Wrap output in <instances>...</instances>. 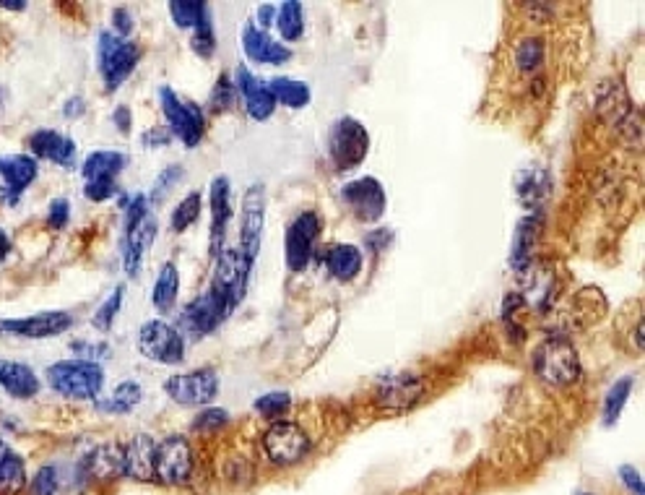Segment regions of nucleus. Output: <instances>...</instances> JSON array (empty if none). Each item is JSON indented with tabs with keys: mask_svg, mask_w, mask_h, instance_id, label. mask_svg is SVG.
<instances>
[{
	"mask_svg": "<svg viewBox=\"0 0 645 495\" xmlns=\"http://www.w3.org/2000/svg\"><path fill=\"white\" fill-rule=\"evenodd\" d=\"M232 102H235V84H232L227 73H224L222 79L214 84V89H211L209 113H214V115L224 113V110H229V107H232Z\"/></svg>",
	"mask_w": 645,
	"mask_h": 495,
	"instance_id": "79ce46f5",
	"label": "nucleus"
},
{
	"mask_svg": "<svg viewBox=\"0 0 645 495\" xmlns=\"http://www.w3.org/2000/svg\"><path fill=\"white\" fill-rule=\"evenodd\" d=\"M47 383L55 394L76 402H97L105 389V370L94 360H60L47 368Z\"/></svg>",
	"mask_w": 645,
	"mask_h": 495,
	"instance_id": "f03ea898",
	"label": "nucleus"
},
{
	"mask_svg": "<svg viewBox=\"0 0 645 495\" xmlns=\"http://www.w3.org/2000/svg\"><path fill=\"white\" fill-rule=\"evenodd\" d=\"M362 264H365L362 261V251L352 243L333 245L326 256L328 274L333 279H339V282H354L359 277V271H362Z\"/></svg>",
	"mask_w": 645,
	"mask_h": 495,
	"instance_id": "c85d7f7f",
	"label": "nucleus"
},
{
	"mask_svg": "<svg viewBox=\"0 0 645 495\" xmlns=\"http://www.w3.org/2000/svg\"><path fill=\"white\" fill-rule=\"evenodd\" d=\"M128 167V154L115 149H99L84 159L81 175H84V196L94 204L107 201L118 191V175Z\"/></svg>",
	"mask_w": 645,
	"mask_h": 495,
	"instance_id": "6e6552de",
	"label": "nucleus"
},
{
	"mask_svg": "<svg viewBox=\"0 0 645 495\" xmlns=\"http://www.w3.org/2000/svg\"><path fill=\"white\" fill-rule=\"evenodd\" d=\"M154 462H157V441L146 433L131 438V443L125 446V475L138 482L157 480Z\"/></svg>",
	"mask_w": 645,
	"mask_h": 495,
	"instance_id": "b1692460",
	"label": "nucleus"
},
{
	"mask_svg": "<svg viewBox=\"0 0 645 495\" xmlns=\"http://www.w3.org/2000/svg\"><path fill=\"white\" fill-rule=\"evenodd\" d=\"M0 389L14 399H32L40 394V378L27 363L0 360Z\"/></svg>",
	"mask_w": 645,
	"mask_h": 495,
	"instance_id": "a878e982",
	"label": "nucleus"
},
{
	"mask_svg": "<svg viewBox=\"0 0 645 495\" xmlns=\"http://www.w3.org/2000/svg\"><path fill=\"white\" fill-rule=\"evenodd\" d=\"M47 222H50L53 230H63L71 222V204H68V198H55L50 209H47Z\"/></svg>",
	"mask_w": 645,
	"mask_h": 495,
	"instance_id": "de8ad7c7",
	"label": "nucleus"
},
{
	"mask_svg": "<svg viewBox=\"0 0 645 495\" xmlns=\"http://www.w3.org/2000/svg\"><path fill=\"white\" fill-rule=\"evenodd\" d=\"M268 89L274 94L276 105L292 107V110H300L310 102V86L300 79H287V76H279V79L268 81Z\"/></svg>",
	"mask_w": 645,
	"mask_h": 495,
	"instance_id": "f704fd0d",
	"label": "nucleus"
},
{
	"mask_svg": "<svg viewBox=\"0 0 645 495\" xmlns=\"http://www.w3.org/2000/svg\"><path fill=\"white\" fill-rule=\"evenodd\" d=\"M424 381L417 373H393L380 383V402L388 410H411L422 399Z\"/></svg>",
	"mask_w": 645,
	"mask_h": 495,
	"instance_id": "aec40b11",
	"label": "nucleus"
},
{
	"mask_svg": "<svg viewBox=\"0 0 645 495\" xmlns=\"http://www.w3.org/2000/svg\"><path fill=\"white\" fill-rule=\"evenodd\" d=\"M138 402H141V386L136 381H123L112 389L107 399H97L94 407L99 412H110V415H128Z\"/></svg>",
	"mask_w": 645,
	"mask_h": 495,
	"instance_id": "72a5a7b5",
	"label": "nucleus"
},
{
	"mask_svg": "<svg viewBox=\"0 0 645 495\" xmlns=\"http://www.w3.org/2000/svg\"><path fill=\"white\" fill-rule=\"evenodd\" d=\"M180 295V271L175 264H164L154 282V292H151V303L159 313H170Z\"/></svg>",
	"mask_w": 645,
	"mask_h": 495,
	"instance_id": "7c9ffc66",
	"label": "nucleus"
},
{
	"mask_svg": "<svg viewBox=\"0 0 645 495\" xmlns=\"http://www.w3.org/2000/svg\"><path fill=\"white\" fill-rule=\"evenodd\" d=\"M60 477L55 467H42L32 482V495H58Z\"/></svg>",
	"mask_w": 645,
	"mask_h": 495,
	"instance_id": "c03bdc74",
	"label": "nucleus"
},
{
	"mask_svg": "<svg viewBox=\"0 0 645 495\" xmlns=\"http://www.w3.org/2000/svg\"><path fill=\"white\" fill-rule=\"evenodd\" d=\"M183 167L180 165H172L167 167V170L162 172L157 178V185H154V191H151V201H159V198H164V193H170L172 188H175L177 183H180V178H183Z\"/></svg>",
	"mask_w": 645,
	"mask_h": 495,
	"instance_id": "49530a36",
	"label": "nucleus"
},
{
	"mask_svg": "<svg viewBox=\"0 0 645 495\" xmlns=\"http://www.w3.org/2000/svg\"><path fill=\"white\" fill-rule=\"evenodd\" d=\"M123 271L125 277L136 279L151 243L157 238V219L149 212L146 196L123 198Z\"/></svg>",
	"mask_w": 645,
	"mask_h": 495,
	"instance_id": "f257e3e1",
	"label": "nucleus"
},
{
	"mask_svg": "<svg viewBox=\"0 0 645 495\" xmlns=\"http://www.w3.org/2000/svg\"><path fill=\"white\" fill-rule=\"evenodd\" d=\"M515 193L523 201V206L528 209H539L549 196V175L547 170L541 167H523L518 175H515Z\"/></svg>",
	"mask_w": 645,
	"mask_h": 495,
	"instance_id": "cd10ccee",
	"label": "nucleus"
},
{
	"mask_svg": "<svg viewBox=\"0 0 645 495\" xmlns=\"http://www.w3.org/2000/svg\"><path fill=\"white\" fill-rule=\"evenodd\" d=\"M73 326V316L68 311H45L27 318H3L0 334L24 339H50L58 337Z\"/></svg>",
	"mask_w": 645,
	"mask_h": 495,
	"instance_id": "f3484780",
	"label": "nucleus"
},
{
	"mask_svg": "<svg viewBox=\"0 0 645 495\" xmlns=\"http://www.w3.org/2000/svg\"><path fill=\"white\" fill-rule=\"evenodd\" d=\"M112 120H115V126H118L120 133H131V110L125 105H120L115 113H112Z\"/></svg>",
	"mask_w": 645,
	"mask_h": 495,
	"instance_id": "3c124183",
	"label": "nucleus"
},
{
	"mask_svg": "<svg viewBox=\"0 0 645 495\" xmlns=\"http://www.w3.org/2000/svg\"><path fill=\"white\" fill-rule=\"evenodd\" d=\"M37 159L27 157V154H6L0 157V178L6 183L8 198H19L27 191L29 185L37 178Z\"/></svg>",
	"mask_w": 645,
	"mask_h": 495,
	"instance_id": "393cba45",
	"label": "nucleus"
},
{
	"mask_svg": "<svg viewBox=\"0 0 645 495\" xmlns=\"http://www.w3.org/2000/svg\"><path fill=\"white\" fill-rule=\"evenodd\" d=\"M29 149L37 159H47L53 165L71 167L73 159H76V144H73L71 136L66 133H58L53 128H42V131H34L29 136Z\"/></svg>",
	"mask_w": 645,
	"mask_h": 495,
	"instance_id": "5701e85b",
	"label": "nucleus"
},
{
	"mask_svg": "<svg viewBox=\"0 0 645 495\" xmlns=\"http://www.w3.org/2000/svg\"><path fill=\"white\" fill-rule=\"evenodd\" d=\"M367 152H370V133L357 118L344 115L333 123L328 133V157L336 170H354L365 162Z\"/></svg>",
	"mask_w": 645,
	"mask_h": 495,
	"instance_id": "0eeeda50",
	"label": "nucleus"
},
{
	"mask_svg": "<svg viewBox=\"0 0 645 495\" xmlns=\"http://www.w3.org/2000/svg\"><path fill=\"white\" fill-rule=\"evenodd\" d=\"M539 214H526L515 227L513 248H510V266L515 271H526L536 251V240H539Z\"/></svg>",
	"mask_w": 645,
	"mask_h": 495,
	"instance_id": "bb28decb",
	"label": "nucleus"
},
{
	"mask_svg": "<svg viewBox=\"0 0 645 495\" xmlns=\"http://www.w3.org/2000/svg\"><path fill=\"white\" fill-rule=\"evenodd\" d=\"M266 185L255 183L250 185L245 196H242L240 209V251L248 258L250 264H255V258L261 253V238L263 227H266Z\"/></svg>",
	"mask_w": 645,
	"mask_h": 495,
	"instance_id": "f8f14e48",
	"label": "nucleus"
},
{
	"mask_svg": "<svg viewBox=\"0 0 645 495\" xmlns=\"http://www.w3.org/2000/svg\"><path fill=\"white\" fill-rule=\"evenodd\" d=\"M544 63V42L539 37H528L515 47V66L521 73H534Z\"/></svg>",
	"mask_w": 645,
	"mask_h": 495,
	"instance_id": "ea45409f",
	"label": "nucleus"
},
{
	"mask_svg": "<svg viewBox=\"0 0 645 495\" xmlns=\"http://www.w3.org/2000/svg\"><path fill=\"white\" fill-rule=\"evenodd\" d=\"M632 386H635V378L632 376H619L617 381L609 386L604 396V412H601V423L604 428H614L619 423V417L625 412L627 402H630Z\"/></svg>",
	"mask_w": 645,
	"mask_h": 495,
	"instance_id": "2f4dec72",
	"label": "nucleus"
},
{
	"mask_svg": "<svg viewBox=\"0 0 645 495\" xmlns=\"http://www.w3.org/2000/svg\"><path fill=\"white\" fill-rule=\"evenodd\" d=\"M8 253H11V240H8L6 230L0 227V261H6Z\"/></svg>",
	"mask_w": 645,
	"mask_h": 495,
	"instance_id": "864d4df0",
	"label": "nucleus"
},
{
	"mask_svg": "<svg viewBox=\"0 0 645 495\" xmlns=\"http://www.w3.org/2000/svg\"><path fill=\"white\" fill-rule=\"evenodd\" d=\"M276 11H279V8L271 6V3H263V6L258 8V21H261V27H271V21L276 19Z\"/></svg>",
	"mask_w": 645,
	"mask_h": 495,
	"instance_id": "603ef678",
	"label": "nucleus"
},
{
	"mask_svg": "<svg viewBox=\"0 0 645 495\" xmlns=\"http://www.w3.org/2000/svg\"><path fill=\"white\" fill-rule=\"evenodd\" d=\"M320 235V217L315 212H302L287 227L284 238V258H287L289 271H305L313 261L315 240Z\"/></svg>",
	"mask_w": 645,
	"mask_h": 495,
	"instance_id": "2eb2a0df",
	"label": "nucleus"
},
{
	"mask_svg": "<svg viewBox=\"0 0 645 495\" xmlns=\"http://www.w3.org/2000/svg\"><path fill=\"white\" fill-rule=\"evenodd\" d=\"M292 404V394L289 391H268V394L255 399V410L263 417H281Z\"/></svg>",
	"mask_w": 645,
	"mask_h": 495,
	"instance_id": "a19ab883",
	"label": "nucleus"
},
{
	"mask_svg": "<svg viewBox=\"0 0 645 495\" xmlns=\"http://www.w3.org/2000/svg\"><path fill=\"white\" fill-rule=\"evenodd\" d=\"M619 480L625 482V488L632 490V495H645V485L640 480V472L632 464H625V467H619Z\"/></svg>",
	"mask_w": 645,
	"mask_h": 495,
	"instance_id": "09e8293b",
	"label": "nucleus"
},
{
	"mask_svg": "<svg viewBox=\"0 0 645 495\" xmlns=\"http://www.w3.org/2000/svg\"><path fill=\"white\" fill-rule=\"evenodd\" d=\"M159 102H162L164 118L170 123V131L188 149H196L203 141V133H206V113L201 110V105L190 102V99L188 102L180 99L170 86H159Z\"/></svg>",
	"mask_w": 645,
	"mask_h": 495,
	"instance_id": "1a4fd4ad",
	"label": "nucleus"
},
{
	"mask_svg": "<svg viewBox=\"0 0 645 495\" xmlns=\"http://www.w3.org/2000/svg\"><path fill=\"white\" fill-rule=\"evenodd\" d=\"M635 342H638V350H643V321H638V326H635Z\"/></svg>",
	"mask_w": 645,
	"mask_h": 495,
	"instance_id": "4d7b16f0",
	"label": "nucleus"
},
{
	"mask_svg": "<svg viewBox=\"0 0 645 495\" xmlns=\"http://www.w3.org/2000/svg\"><path fill=\"white\" fill-rule=\"evenodd\" d=\"M123 300H125V284H118V287L110 292V297H107L105 303L99 305L97 313L92 316L94 329L110 331L112 324H115V318H118L120 308H123Z\"/></svg>",
	"mask_w": 645,
	"mask_h": 495,
	"instance_id": "58836bf2",
	"label": "nucleus"
},
{
	"mask_svg": "<svg viewBox=\"0 0 645 495\" xmlns=\"http://www.w3.org/2000/svg\"><path fill=\"white\" fill-rule=\"evenodd\" d=\"M263 451L274 464L289 467V464H297L300 459H305L307 451H310V438L297 423L279 420V423H274L266 430Z\"/></svg>",
	"mask_w": 645,
	"mask_h": 495,
	"instance_id": "4468645a",
	"label": "nucleus"
},
{
	"mask_svg": "<svg viewBox=\"0 0 645 495\" xmlns=\"http://www.w3.org/2000/svg\"><path fill=\"white\" fill-rule=\"evenodd\" d=\"M138 60H141V50L136 42L118 37L115 32H102L97 42V63L99 73H102V84L107 92H118L125 81L131 79V73L136 71Z\"/></svg>",
	"mask_w": 645,
	"mask_h": 495,
	"instance_id": "39448f33",
	"label": "nucleus"
},
{
	"mask_svg": "<svg viewBox=\"0 0 645 495\" xmlns=\"http://www.w3.org/2000/svg\"><path fill=\"white\" fill-rule=\"evenodd\" d=\"M112 24H115V32H118V37H125V40H128V34L133 32L131 11H128V8H115V14H112Z\"/></svg>",
	"mask_w": 645,
	"mask_h": 495,
	"instance_id": "8fccbe9b",
	"label": "nucleus"
},
{
	"mask_svg": "<svg viewBox=\"0 0 645 495\" xmlns=\"http://www.w3.org/2000/svg\"><path fill=\"white\" fill-rule=\"evenodd\" d=\"M164 391L180 407H209L219 394V376L214 368L177 373L164 381Z\"/></svg>",
	"mask_w": 645,
	"mask_h": 495,
	"instance_id": "9b49d317",
	"label": "nucleus"
},
{
	"mask_svg": "<svg viewBox=\"0 0 645 495\" xmlns=\"http://www.w3.org/2000/svg\"><path fill=\"white\" fill-rule=\"evenodd\" d=\"M138 350L141 355L162 365H177L185 360V337L177 326L162 318L144 321L138 329Z\"/></svg>",
	"mask_w": 645,
	"mask_h": 495,
	"instance_id": "9d476101",
	"label": "nucleus"
},
{
	"mask_svg": "<svg viewBox=\"0 0 645 495\" xmlns=\"http://www.w3.org/2000/svg\"><path fill=\"white\" fill-rule=\"evenodd\" d=\"M341 201L359 222L375 225L385 214V188L378 178L365 175V178H354L341 185Z\"/></svg>",
	"mask_w": 645,
	"mask_h": 495,
	"instance_id": "ddd939ff",
	"label": "nucleus"
},
{
	"mask_svg": "<svg viewBox=\"0 0 645 495\" xmlns=\"http://www.w3.org/2000/svg\"><path fill=\"white\" fill-rule=\"evenodd\" d=\"M170 16L177 27L190 29V32L211 24V8L203 0H172Z\"/></svg>",
	"mask_w": 645,
	"mask_h": 495,
	"instance_id": "473e14b6",
	"label": "nucleus"
},
{
	"mask_svg": "<svg viewBox=\"0 0 645 495\" xmlns=\"http://www.w3.org/2000/svg\"><path fill=\"white\" fill-rule=\"evenodd\" d=\"M159 482L167 485H183L193 475V449L188 438L170 436L157 443V462H154Z\"/></svg>",
	"mask_w": 645,
	"mask_h": 495,
	"instance_id": "dca6fc26",
	"label": "nucleus"
},
{
	"mask_svg": "<svg viewBox=\"0 0 645 495\" xmlns=\"http://www.w3.org/2000/svg\"><path fill=\"white\" fill-rule=\"evenodd\" d=\"M0 8H8V11H24L27 3H24V0H0Z\"/></svg>",
	"mask_w": 645,
	"mask_h": 495,
	"instance_id": "5fc2aeb1",
	"label": "nucleus"
},
{
	"mask_svg": "<svg viewBox=\"0 0 645 495\" xmlns=\"http://www.w3.org/2000/svg\"><path fill=\"white\" fill-rule=\"evenodd\" d=\"M27 482V467H24V459H21L16 451L6 456V462L0 467V493H19Z\"/></svg>",
	"mask_w": 645,
	"mask_h": 495,
	"instance_id": "e433bc0d",
	"label": "nucleus"
},
{
	"mask_svg": "<svg viewBox=\"0 0 645 495\" xmlns=\"http://www.w3.org/2000/svg\"><path fill=\"white\" fill-rule=\"evenodd\" d=\"M81 110H84L81 99H71V102L66 105V115H76V113H81Z\"/></svg>",
	"mask_w": 645,
	"mask_h": 495,
	"instance_id": "6e6d98bb",
	"label": "nucleus"
},
{
	"mask_svg": "<svg viewBox=\"0 0 645 495\" xmlns=\"http://www.w3.org/2000/svg\"><path fill=\"white\" fill-rule=\"evenodd\" d=\"M227 318L229 313L224 311V305L206 290L180 313V326H183V331H188L193 339H201L214 334Z\"/></svg>",
	"mask_w": 645,
	"mask_h": 495,
	"instance_id": "a211bd4d",
	"label": "nucleus"
},
{
	"mask_svg": "<svg viewBox=\"0 0 645 495\" xmlns=\"http://www.w3.org/2000/svg\"><path fill=\"white\" fill-rule=\"evenodd\" d=\"M534 373L552 389H567L580 378V357L573 342L562 334H552L536 347Z\"/></svg>",
	"mask_w": 645,
	"mask_h": 495,
	"instance_id": "7ed1b4c3",
	"label": "nucleus"
},
{
	"mask_svg": "<svg viewBox=\"0 0 645 495\" xmlns=\"http://www.w3.org/2000/svg\"><path fill=\"white\" fill-rule=\"evenodd\" d=\"M596 113L617 128L625 144L640 149V139H643L640 113L632 107L627 89H622L617 81H606L601 86V92L596 94Z\"/></svg>",
	"mask_w": 645,
	"mask_h": 495,
	"instance_id": "423d86ee",
	"label": "nucleus"
},
{
	"mask_svg": "<svg viewBox=\"0 0 645 495\" xmlns=\"http://www.w3.org/2000/svg\"><path fill=\"white\" fill-rule=\"evenodd\" d=\"M209 206H211V256L227 248L224 245V235H227V225L232 219V185H229L227 175H216L209 185Z\"/></svg>",
	"mask_w": 645,
	"mask_h": 495,
	"instance_id": "6ab92c4d",
	"label": "nucleus"
},
{
	"mask_svg": "<svg viewBox=\"0 0 645 495\" xmlns=\"http://www.w3.org/2000/svg\"><path fill=\"white\" fill-rule=\"evenodd\" d=\"M229 423V412L222 407H206L193 420V430L198 433H211V430H222Z\"/></svg>",
	"mask_w": 645,
	"mask_h": 495,
	"instance_id": "37998d69",
	"label": "nucleus"
},
{
	"mask_svg": "<svg viewBox=\"0 0 645 495\" xmlns=\"http://www.w3.org/2000/svg\"><path fill=\"white\" fill-rule=\"evenodd\" d=\"M201 217V193L193 191L175 206V212L170 217V225L175 232H185L188 227H193Z\"/></svg>",
	"mask_w": 645,
	"mask_h": 495,
	"instance_id": "4c0bfd02",
	"label": "nucleus"
},
{
	"mask_svg": "<svg viewBox=\"0 0 645 495\" xmlns=\"http://www.w3.org/2000/svg\"><path fill=\"white\" fill-rule=\"evenodd\" d=\"M276 27H279V34L287 42L300 40L302 32H305V14H302L300 0L281 3L279 11H276Z\"/></svg>",
	"mask_w": 645,
	"mask_h": 495,
	"instance_id": "c9c22d12",
	"label": "nucleus"
},
{
	"mask_svg": "<svg viewBox=\"0 0 645 495\" xmlns=\"http://www.w3.org/2000/svg\"><path fill=\"white\" fill-rule=\"evenodd\" d=\"M190 47L196 50L201 58H211L216 50V37H214V27L206 24V27L196 29V32L190 34Z\"/></svg>",
	"mask_w": 645,
	"mask_h": 495,
	"instance_id": "a18cd8bd",
	"label": "nucleus"
},
{
	"mask_svg": "<svg viewBox=\"0 0 645 495\" xmlns=\"http://www.w3.org/2000/svg\"><path fill=\"white\" fill-rule=\"evenodd\" d=\"M237 89H240L242 99H245V110H248L250 118L263 123V120H268L271 115H274L276 110L274 94H271L266 81L253 76L245 66L237 68Z\"/></svg>",
	"mask_w": 645,
	"mask_h": 495,
	"instance_id": "4be33fe9",
	"label": "nucleus"
},
{
	"mask_svg": "<svg viewBox=\"0 0 645 495\" xmlns=\"http://www.w3.org/2000/svg\"><path fill=\"white\" fill-rule=\"evenodd\" d=\"M242 50L253 63H263V66H281L292 58V50L287 45H281L279 40L253 24H245L242 29Z\"/></svg>",
	"mask_w": 645,
	"mask_h": 495,
	"instance_id": "412c9836",
	"label": "nucleus"
},
{
	"mask_svg": "<svg viewBox=\"0 0 645 495\" xmlns=\"http://www.w3.org/2000/svg\"><path fill=\"white\" fill-rule=\"evenodd\" d=\"M8 454H11V449H8L6 443L0 441V467H3V462H6V456H8Z\"/></svg>",
	"mask_w": 645,
	"mask_h": 495,
	"instance_id": "13d9d810",
	"label": "nucleus"
},
{
	"mask_svg": "<svg viewBox=\"0 0 645 495\" xmlns=\"http://www.w3.org/2000/svg\"><path fill=\"white\" fill-rule=\"evenodd\" d=\"M250 271H253V264L242 256L240 248H224V251L216 256V269L209 292L224 305V311H227L229 316L237 311V305L248 295Z\"/></svg>",
	"mask_w": 645,
	"mask_h": 495,
	"instance_id": "20e7f679",
	"label": "nucleus"
},
{
	"mask_svg": "<svg viewBox=\"0 0 645 495\" xmlns=\"http://www.w3.org/2000/svg\"><path fill=\"white\" fill-rule=\"evenodd\" d=\"M86 467H89V475L99 477V480H112V477L125 475V446H120V443L99 446L86 459Z\"/></svg>",
	"mask_w": 645,
	"mask_h": 495,
	"instance_id": "c756f323",
	"label": "nucleus"
}]
</instances>
